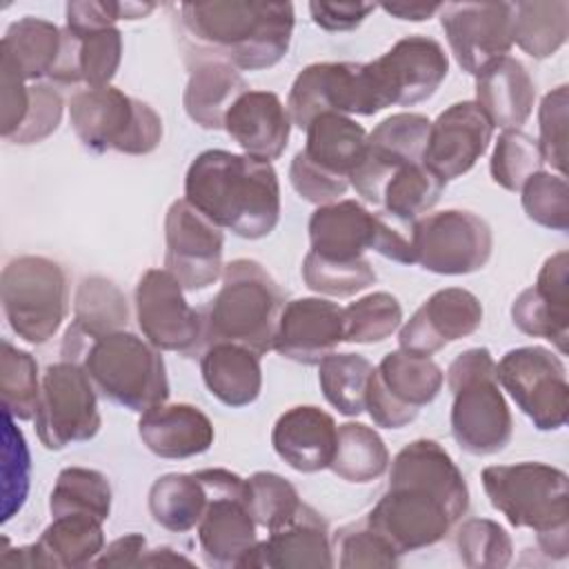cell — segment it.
Segmentation results:
<instances>
[{
	"mask_svg": "<svg viewBox=\"0 0 569 569\" xmlns=\"http://www.w3.org/2000/svg\"><path fill=\"white\" fill-rule=\"evenodd\" d=\"M493 127L473 100L449 104L429 127L422 164L445 182L465 176L489 149Z\"/></svg>",
	"mask_w": 569,
	"mask_h": 569,
	"instance_id": "22",
	"label": "cell"
},
{
	"mask_svg": "<svg viewBox=\"0 0 569 569\" xmlns=\"http://www.w3.org/2000/svg\"><path fill=\"white\" fill-rule=\"evenodd\" d=\"M469 509V487L447 449L429 438L389 462V485L365 522L400 556L440 542Z\"/></svg>",
	"mask_w": 569,
	"mask_h": 569,
	"instance_id": "1",
	"label": "cell"
},
{
	"mask_svg": "<svg viewBox=\"0 0 569 569\" xmlns=\"http://www.w3.org/2000/svg\"><path fill=\"white\" fill-rule=\"evenodd\" d=\"M329 469L345 482L367 485L389 469V451L376 429L362 422L338 425L336 451Z\"/></svg>",
	"mask_w": 569,
	"mask_h": 569,
	"instance_id": "40",
	"label": "cell"
},
{
	"mask_svg": "<svg viewBox=\"0 0 569 569\" xmlns=\"http://www.w3.org/2000/svg\"><path fill=\"white\" fill-rule=\"evenodd\" d=\"M442 4H420V2H387L382 4V11L398 20H409V22H422L429 20L431 16L440 13Z\"/></svg>",
	"mask_w": 569,
	"mask_h": 569,
	"instance_id": "59",
	"label": "cell"
},
{
	"mask_svg": "<svg viewBox=\"0 0 569 569\" xmlns=\"http://www.w3.org/2000/svg\"><path fill=\"white\" fill-rule=\"evenodd\" d=\"M345 342V316L327 298H296L284 302L273 338V351L298 365H318Z\"/></svg>",
	"mask_w": 569,
	"mask_h": 569,
	"instance_id": "24",
	"label": "cell"
},
{
	"mask_svg": "<svg viewBox=\"0 0 569 569\" xmlns=\"http://www.w3.org/2000/svg\"><path fill=\"white\" fill-rule=\"evenodd\" d=\"M545 164L542 153L538 149V142L520 131H502L496 140L489 171L496 184H500L507 191H520V187L527 182L529 176L540 171Z\"/></svg>",
	"mask_w": 569,
	"mask_h": 569,
	"instance_id": "49",
	"label": "cell"
},
{
	"mask_svg": "<svg viewBox=\"0 0 569 569\" xmlns=\"http://www.w3.org/2000/svg\"><path fill=\"white\" fill-rule=\"evenodd\" d=\"M429 127L431 120L427 116L400 111L367 133L365 156L349 180L365 202L380 204L387 180L400 167L422 162Z\"/></svg>",
	"mask_w": 569,
	"mask_h": 569,
	"instance_id": "21",
	"label": "cell"
},
{
	"mask_svg": "<svg viewBox=\"0 0 569 569\" xmlns=\"http://www.w3.org/2000/svg\"><path fill=\"white\" fill-rule=\"evenodd\" d=\"M498 385L540 431H558L569 418V385L562 360L547 347L527 345L496 362Z\"/></svg>",
	"mask_w": 569,
	"mask_h": 569,
	"instance_id": "14",
	"label": "cell"
},
{
	"mask_svg": "<svg viewBox=\"0 0 569 569\" xmlns=\"http://www.w3.org/2000/svg\"><path fill=\"white\" fill-rule=\"evenodd\" d=\"M67 29L71 31H91L116 27L118 20H124V2H100V0H76L64 7Z\"/></svg>",
	"mask_w": 569,
	"mask_h": 569,
	"instance_id": "56",
	"label": "cell"
},
{
	"mask_svg": "<svg viewBox=\"0 0 569 569\" xmlns=\"http://www.w3.org/2000/svg\"><path fill=\"white\" fill-rule=\"evenodd\" d=\"M104 549L102 522L89 516H60L33 545L7 549L2 565L31 569H80L96 562Z\"/></svg>",
	"mask_w": 569,
	"mask_h": 569,
	"instance_id": "26",
	"label": "cell"
},
{
	"mask_svg": "<svg viewBox=\"0 0 569 569\" xmlns=\"http://www.w3.org/2000/svg\"><path fill=\"white\" fill-rule=\"evenodd\" d=\"M189 80L182 104L187 116L202 129H224L231 104L249 91L247 80L231 64L216 58L187 60Z\"/></svg>",
	"mask_w": 569,
	"mask_h": 569,
	"instance_id": "34",
	"label": "cell"
},
{
	"mask_svg": "<svg viewBox=\"0 0 569 569\" xmlns=\"http://www.w3.org/2000/svg\"><path fill=\"white\" fill-rule=\"evenodd\" d=\"M536 84L527 67L505 56L476 76V104L489 118L491 127L502 131L520 129L531 116Z\"/></svg>",
	"mask_w": 569,
	"mask_h": 569,
	"instance_id": "33",
	"label": "cell"
},
{
	"mask_svg": "<svg viewBox=\"0 0 569 569\" xmlns=\"http://www.w3.org/2000/svg\"><path fill=\"white\" fill-rule=\"evenodd\" d=\"M133 305L138 327L156 349L182 356L202 353V309L187 302L182 284L167 269H149L140 276Z\"/></svg>",
	"mask_w": 569,
	"mask_h": 569,
	"instance_id": "17",
	"label": "cell"
},
{
	"mask_svg": "<svg viewBox=\"0 0 569 569\" xmlns=\"http://www.w3.org/2000/svg\"><path fill=\"white\" fill-rule=\"evenodd\" d=\"M178 31L184 62L216 58L238 71H262L278 64L291 44V2L211 0L182 2Z\"/></svg>",
	"mask_w": 569,
	"mask_h": 569,
	"instance_id": "2",
	"label": "cell"
},
{
	"mask_svg": "<svg viewBox=\"0 0 569 569\" xmlns=\"http://www.w3.org/2000/svg\"><path fill=\"white\" fill-rule=\"evenodd\" d=\"M513 325L533 338L556 345L560 356L567 353L569 340V253L549 256L533 287L520 291L511 305Z\"/></svg>",
	"mask_w": 569,
	"mask_h": 569,
	"instance_id": "25",
	"label": "cell"
},
{
	"mask_svg": "<svg viewBox=\"0 0 569 569\" xmlns=\"http://www.w3.org/2000/svg\"><path fill=\"white\" fill-rule=\"evenodd\" d=\"M138 436L158 458L184 460L209 451L216 431L204 411L187 402L158 405L140 413Z\"/></svg>",
	"mask_w": 569,
	"mask_h": 569,
	"instance_id": "31",
	"label": "cell"
},
{
	"mask_svg": "<svg viewBox=\"0 0 569 569\" xmlns=\"http://www.w3.org/2000/svg\"><path fill=\"white\" fill-rule=\"evenodd\" d=\"M338 551V567L342 569H371L398 567L400 553L367 522L347 525L333 538Z\"/></svg>",
	"mask_w": 569,
	"mask_h": 569,
	"instance_id": "51",
	"label": "cell"
},
{
	"mask_svg": "<svg viewBox=\"0 0 569 569\" xmlns=\"http://www.w3.org/2000/svg\"><path fill=\"white\" fill-rule=\"evenodd\" d=\"M569 33V2H513L511 40L527 56L545 60L553 56Z\"/></svg>",
	"mask_w": 569,
	"mask_h": 569,
	"instance_id": "39",
	"label": "cell"
},
{
	"mask_svg": "<svg viewBox=\"0 0 569 569\" xmlns=\"http://www.w3.org/2000/svg\"><path fill=\"white\" fill-rule=\"evenodd\" d=\"M207 500L196 473H164L153 480L147 505L156 525L171 533H187L198 527Z\"/></svg>",
	"mask_w": 569,
	"mask_h": 569,
	"instance_id": "38",
	"label": "cell"
},
{
	"mask_svg": "<svg viewBox=\"0 0 569 569\" xmlns=\"http://www.w3.org/2000/svg\"><path fill=\"white\" fill-rule=\"evenodd\" d=\"M111 485L109 478L89 467H67L58 473L49 496L51 518L60 516H89L104 522L111 513Z\"/></svg>",
	"mask_w": 569,
	"mask_h": 569,
	"instance_id": "41",
	"label": "cell"
},
{
	"mask_svg": "<svg viewBox=\"0 0 569 569\" xmlns=\"http://www.w3.org/2000/svg\"><path fill=\"white\" fill-rule=\"evenodd\" d=\"M62 47V29L44 18L24 16L11 22L0 40V58L9 60L27 82L49 78Z\"/></svg>",
	"mask_w": 569,
	"mask_h": 569,
	"instance_id": "37",
	"label": "cell"
},
{
	"mask_svg": "<svg viewBox=\"0 0 569 569\" xmlns=\"http://www.w3.org/2000/svg\"><path fill=\"white\" fill-rule=\"evenodd\" d=\"M224 131L244 156L271 164L289 144L291 118L273 91L249 89L227 111Z\"/></svg>",
	"mask_w": 569,
	"mask_h": 569,
	"instance_id": "28",
	"label": "cell"
},
{
	"mask_svg": "<svg viewBox=\"0 0 569 569\" xmlns=\"http://www.w3.org/2000/svg\"><path fill=\"white\" fill-rule=\"evenodd\" d=\"M64 111L62 96L53 84H29V109L20 129L7 140L13 144H38L47 140L60 124Z\"/></svg>",
	"mask_w": 569,
	"mask_h": 569,
	"instance_id": "53",
	"label": "cell"
},
{
	"mask_svg": "<svg viewBox=\"0 0 569 569\" xmlns=\"http://www.w3.org/2000/svg\"><path fill=\"white\" fill-rule=\"evenodd\" d=\"M200 373L209 393L233 409L256 402L262 391L260 356L242 345H207L200 353Z\"/></svg>",
	"mask_w": 569,
	"mask_h": 569,
	"instance_id": "35",
	"label": "cell"
},
{
	"mask_svg": "<svg viewBox=\"0 0 569 569\" xmlns=\"http://www.w3.org/2000/svg\"><path fill=\"white\" fill-rule=\"evenodd\" d=\"M249 482V511L258 527L280 529L296 518L302 500L296 487L273 471H256Z\"/></svg>",
	"mask_w": 569,
	"mask_h": 569,
	"instance_id": "48",
	"label": "cell"
},
{
	"mask_svg": "<svg viewBox=\"0 0 569 569\" xmlns=\"http://www.w3.org/2000/svg\"><path fill=\"white\" fill-rule=\"evenodd\" d=\"M193 473L209 498L196 527L202 558L209 567H240L258 542V525L249 511V482L222 467Z\"/></svg>",
	"mask_w": 569,
	"mask_h": 569,
	"instance_id": "11",
	"label": "cell"
},
{
	"mask_svg": "<svg viewBox=\"0 0 569 569\" xmlns=\"http://www.w3.org/2000/svg\"><path fill=\"white\" fill-rule=\"evenodd\" d=\"M333 565V547L327 522L313 507L302 502L296 518L284 527L269 531L267 540H258L240 567L329 569Z\"/></svg>",
	"mask_w": 569,
	"mask_h": 569,
	"instance_id": "27",
	"label": "cell"
},
{
	"mask_svg": "<svg viewBox=\"0 0 569 569\" xmlns=\"http://www.w3.org/2000/svg\"><path fill=\"white\" fill-rule=\"evenodd\" d=\"M184 200L216 227L244 240L267 238L280 220L276 169L224 149H207L191 160Z\"/></svg>",
	"mask_w": 569,
	"mask_h": 569,
	"instance_id": "3",
	"label": "cell"
},
{
	"mask_svg": "<svg viewBox=\"0 0 569 569\" xmlns=\"http://www.w3.org/2000/svg\"><path fill=\"white\" fill-rule=\"evenodd\" d=\"M445 373L431 358L405 349L389 351L373 367L365 411L376 427L402 429L418 418L425 405L436 400Z\"/></svg>",
	"mask_w": 569,
	"mask_h": 569,
	"instance_id": "16",
	"label": "cell"
},
{
	"mask_svg": "<svg viewBox=\"0 0 569 569\" xmlns=\"http://www.w3.org/2000/svg\"><path fill=\"white\" fill-rule=\"evenodd\" d=\"M93 387L113 405L136 413L167 402L169 378L160 349L127 329L91 340L76 358Z\"/></svg>",
	"mask_w": 569,
	"mask_h": 569,
	"instance_id": "7",
	"label": "cell"
},
{
	"mask_svg": "<svg viewBox=\"0 0 569 569\" xmlns=\"http://www.w3.org/2000/svg\"><path fill=\"white\" fill-rule=\"evenodd\" d=\"M453 393L451 436L471 456H493L513 436V418L496 378V360L487 347L458 353L447 367Z\"/></svg>",
	"mask_w": 569,
	"mask_h": 569,
	"instance_id": "6",
	"label": "cell"
},
{
	"mask_svg": "<svg viewBox=\"0 0 569 569\" xmlns=\"http://www.w3.org/2000/svg\"><path fill=\"white\" fill-rule=\"evenodd\" d=\"M96 387L76 360H58L42 373L36 433L49 451L91 440L102 425Z\"/></svg>",
	"mask_w": 569,
	"mask_h": 569,
	"instance_id": "12",
	"label": "cell"
},
{
	"mask_svg": "<svg viewBox=\"0 0 569 569\" xmlns=\"http://www.w3.org/2000/svg\"><path fill=\"white\" fill-rule=\"evenodd\" d=\"M147 551V538L142 533H124L109 542L96 558L93 567H140Z\"/></svg>",
	"mask_w": 569,
	"mask_h": 569,
	"instance_id": "58",
	"label": "cell"
},
{
	"mask_svg": "<svg viewBox=\"0 0 569 569\" xmlns=\"http://www.w3.org/2000/svg\"><path fill=\"white\" fill-rule=\"evenodd\" d=\"M569 87L560 84L551 89L538 109L540 138L538 149L542 160L560 176L567 171V120H569Z\"/></svg>",
	"mask_w": 569,
	"mask_h": 569,
	"instance_id": "52",
	"label": "cell"
},
{
	"mask_svg": "<svg viewBox=\"0 0 569 569\" xmlns=\"http://www.w3.org/2000/svg\"><path fill=\"white\" fill-rule=\"evenodd\" d=\"M0 300L11 331L29 342H49L69 311L64 269L44 256H18L0 276Z\"/></svg>",
	"mask_w": 569,
	"mask_h": 569,
	"instance_id": "9",
	"label": "cell"
},
{
	"mask_svg": "<svg viewBox=\"0 0 569 569\" xmlns=\"http://www.w3.org/2000/svg\"><path fill=\"white\" fill-rule=\"evenodd\" d=\"M405 224L385 211L373 213L358 200H336L318 207L309 218V244L327 260H358L365 251H376L398 264H413L411 240L400 229Z\"/></svg>",
	"mask_w": 569,
	"mask_h": 569,
	"instance_id": "10",
	"label": "cell"
},
{
	"mask_svg": "<svg viewBox=\"0 0 569 569\" xmlns=\"http://www.w3.org/2000/svg\"><path fill=\"white\" fill-rule=\"evenodd\" d=\"M345 342L373 345L387 340L402 325V307L396 296L373 291L342 309Z\"/></svg>",
	"mask_w": 569,
	"mask_h": 569,
	"instance_id": "45",
	"label": "cell"
},
{
	"mask_svg": "<svg viewBox=\"0 0 569 569\" xmlns=\"http://www.w3.org/2000/svg\"><path fill=\"white\" fill-rule=\"evenodd\" d=\"M456 551L469 569H502L511 562L513 545L502 525L489 518H469L456 529Z\"/></svg>",
	"mask_w": 569,
	"mask_h": 569,
	"instance_id": "46",
	"label": "cell"
},
{
	"mask_svg": "<svg viewBox=\"0 0 569 569\" xmlns=\"http://www.w3.org/2000/svg\"><path fill=\"white\" fill-rule=\"evenodd\" d=\"M122 60V33L118 27L71 31L62 29V47L49 73L53 84H84V89L107 87Z\"/></svg>",
	"mask_w": 569,
	"mask_h": 569,
	"instance_id": "30",
	"label": "cell"
},
{
	"mask_svg": "<svg viewBox=\"0 0 569 569\" xmlns=\"http://www.w3.org/2000/svg\"><path fill=\"white\" fill-rule=\"evenodd\" d=\"M220 280L218 293L202 309L204 347L233 342L264 356L273 349L284 291L260 262L249 258L224 264Z\"/></svg>",
	"mask_w": 569,
	"mask_h": 569,
	"instance_id": "5",
	"label": "cell"
},
{
	"mask_svg": "<svg viewBox=\"0 0 569 569\" xmlns=\"http://www.w3.org/2000/svg\"><path fill=\"white\" fill-rule=\"evenodd\" d=\"M305 133L307 142L300 151L307 160L336 178L351 180L367 149L365 127L349 116L320 113L307 124Z\"/></svg>",
	"mask_w": 569,
	"mask_h": 569,
	"instance_id": "36",
	"label": "cell"
},
{
	"mask_svg": "<svg viewBox=\"0 0 569 569\" xmlns=\"http://www.w3.org/2000/svg\"><path fill=\"white\" fill-rule=\"evenodd\" d=\"M513 2H449L440 9V24L458 67L478 76L509 56Z\"/></svg>",
	"mask_w": 569,
	"mask_h": 569,
	"instance_id": "20",
	"label": "cell"
},
{
	"mask_svg": "<svg viewBox=\"0 0 569 569\" xmlns=\"http://www.w3.org/2000/svg\"><path fill=\"white\" fill-rule=\"evenodd\" d=\"M40 382L42 378L38 376L36 358L9 340H2L0 393L4 413L16 420H31L38 409Z\"/></svg>",
	"mask_w": 569,
	"mask_h": 569,
	"instance_id": "44",
	"label": "cell"
},
{
	"mask_svg": "<svg viewBox=\"0 0 569 569\" xmlns=\"http://www.w3.org/2000/svg\"><path fill=\"white\" fill-rule=\"evenodd\" d=\"M224 238L184 198L173 200L164 216V269L184 291H200L222 276Z\"/></svg>",
	"mask_w": 569,
	"mask_h": 569,
	"instance_id": "19",
	"label": "cell"
},
{
	"mask_svg": "<svg viewBox=\"0 0 569 569\" xmlns=\"http://www.w3.org/2000/svg\"><path fill=\"white\" fill-rule=\"evenodd\" d=\"M482 489L511 527L536 531L545 556L562 560L569 553V478L545 462L489 465L480 473Z\"/></svg>",
	"mask_w": 569,
	"mask_h": 569,
	"instance_id": "4",
	"label": "cell"
},
{
	"mask_svg": "<svg viewBox=\"0 0 569 569\" xmlns=\"http://www.w3.org/2000/svg\"><path fill=\"white\" fill-rule=\"evenodd\" d=\"M127 320L129 305L120 287L104 276L84 278L76 289L73 320L62 338V360H76L91 340L127 329Z\"/></svg>",
	"mask_w": 569,
	"mask_h": 569,
	"instance_id": "32",
	"label": "cell"
},
{
	"mask_svg": "<svg viewBox=\"0 0 569 569\" xmlns=\"http://www.w3.org/2000/svg\"><path fill=\"white\" fill-rule=\"evenodd\" d=\"M367 67L382 109L391 104L413 107L431 98L442 84L449 73V58L438 40L413 33Z\"/></svg>",
	"mask_w": 569,
	"mask_h": 569,
	"instance_id": "18",
	"label": "cell"
},
{
	"mask_svg": "<svg viewBox=\"0 0 569 569\" xmlns=\"http://www.w3.org/2000/svg\"><path fill=\"white\" fill-rule=\"evenodd\" d=\"M305 284L322 296L349 298L376 282V271L371 262L362 256L358 260H327L309 251L302 260Z\"/></svg>",
	"mask_w": 569,
	"mask_h": 569,
	"instance_id": "47",
	"label": "cell"
},
{
	"mask_svg": "<svg viewBox=\"0 0 569 569\" xmlns=\"http://www.w3.org/2000/svg\"><path fill=\"white\" fill-rule=\"evenodd\" d=\"M171 565H191L189 558L180 556L178 551H173L171 547H156V549H147L140 567H171Z\"/></svg>",
	"mask_w": 569,
	"mask_h": 569,
	"instance_id": "60",
	"label": "cell"
},
{
	"mask_svg": "<svg viewBox=\"0 0 569 569\" xmlns=\"http://www.w3.org/2000/svg\"><path fill=\"white\" fill-rule=\"evenodd\" d=\"M373 11V2H309L311 20L325 31H351Z\"/></svg>",
	"mask_w": 569,
	"mask_h": 569,
	"instance_id": "57",
	"label": "cell"
},
{
	"mask_svg": "<svg viewBox=\"0 0 569 569\" xmlns=\"http://www.w3.org/2000/svg\"><path fill=\"white\" fill-rule=\"evenodd\" d=\"M520 200L527 218L551 231L569 229V187L567 178L551 171H536L520 187Z\"/></svg>",
	"mask_w": 569,
	"mask_h": 569,
	"instance_id": "50",
	"label": "cell"
},
{
	"mask_svg": "<svg viewBox=\"0 0 569 569\" xmlns=\"http://www.w3.org/2000/svg\"><path fill=\"white\" fill-rule=\"evenodd\" d=\"M336 420L313 405L287 409L271 429L273 451L300 473L329 469L336 451Z\"/></svg>",
	"mask_w": 569,
	"mask_h": 569,
	"instance_id": "29",
	"label": "cell"
},
{
	"mask_svg": "<svg viewBox=\"0 0 569 569\" xmlns=\"http://www.w3.org/2000/svg\"><path fill=\"white\" fill-rule=\"evenodd\" d=\"M413 264L438 276L480 271L493 251V233L485 218L465 209L427 213L409 231Z\"/></svg>",
	"mask_w": 569,
	"mask_h": 569,
	"instance_id": "13",
	"label": "cell"
},
{
	"mask_svg": "<svg viewBox=\"0 0 569 569\" xmlns=\"http://www.w3.org/2000/svg\"><path fill=\"white\" fill-rule=\"evenodd\" d=\"M445 180L422 162L400 167L382 189V207L389 218L411 229L416 220L427 216L445 191Z\"/></svg>",
	"mask_w": 569,
	"mask_h": 569,
	"instance_id": "42",
	"label": "cell"
},
{
	"mask_svg": "<svg viewBox=\"0 0 569 569\" xmlns=\"http://www.w3.org/2000/svg\"><path fill=\"white\" fill-rule=\"evenodd\" d=\"M289 182L302 200L318 204V207L340 200V196H345L347 189L351 187L349 180L336 178V176L318 169L313 162L307 160V156L302 151H298L289 164Z\"/></svg>",
	"mask_w": 569,
	"mask_h": 569,
	"instance_id": "54",
	"label": "cell"
},
{
	"mask_svg": "<svg viewBox=\"0 0 569 569\" xmlns=\"http://www.w3.org/2000/svg\"><path fill=\"white\" fill-rule=\"evenodd\" d=\"M69 122L78 140L93 153L147 156L162 140L158 111L111 84L76 91L69 100Z\"/></svg>",
	"mask_w": 569,
	"mask_h": 569,
	"instance_id": "8",
	"label": "cell"
},
{
	"mask_svg": "<svg viewBox=\"0 0 569 569\" xmlns=\"http://www.w3.org/2000/svg\"><path fill=\"white\" fill-rule=\"evenodd\" d=\"M373 365L360 353H329L318 362V382L325 400L342 416L365 411L367 385Z\"/></svg>",
	"mask_w": 569,
	"mask_h": 569,
	"instance_id": "43",
	"label": "cell"
},
{
	"mask_svg": "<svg viewBox=\"0 0 569 569\" xmlns=\"http://www.w3.org/2000/svg\"><path fill=\"white\" fill-rule=\"evenodd\" d=\"M482 325L480 300L462 289L447 287L431 293L400 327V349L431 358L436 351L476 333Z\"/></svg>",
	"mask_w": 569,
	"mask_h": 569,
	"instance_id": "23",
	"label": "cell"
},
{
	"mask_svg": "<svg viewBox=\"0 0 569 569\" xmlns=\"http://www.w3.org/2000/svg\"><path fill=\"white\" fill-rule=\"evenodd\" d=\"M0 133L9 140L27 116L29 84L4 58H0Z\"/></svg>",
	"mask_w": 569,
	"mask_h": 569,
	"instance_id": "55",
	"label": "cell"
},
{
	"mask_svg": "<svg viewBox=\"0 0 569 569\" xmlns=\"http://www.w3.org/2000/svg\"><path fill=\"white\" fill-rule=\"evenodd\" d=\"M287 111L291 124L305 131L320 113L373 116L382 104L367 62H313L296 76Z\"/></svg>",
	"mask_w": 569,
	"mask_h": 569,
	"instance_id": "15",
	"label": "cell"
}]
</instances>
